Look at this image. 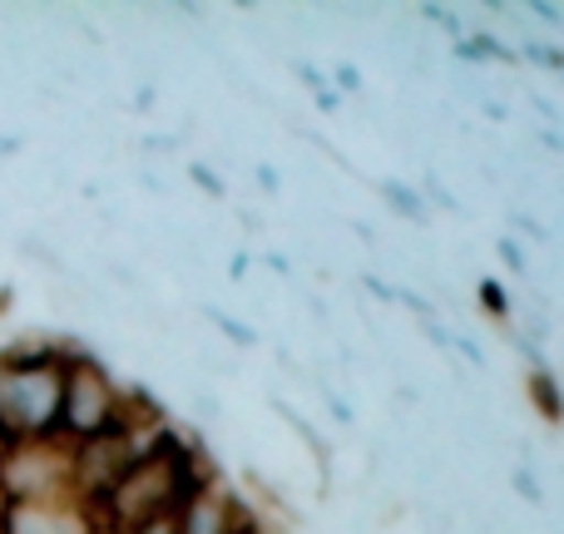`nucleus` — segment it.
<instances>
[{
  "instance_id": "obj_34",
  "label": "nucleus",
  "mask_w": 564,
  "mask_h": 534,
  "mask_svg": "<svg viewBox=\"0 0 564 534\" xmlns=\"http://www.w3.org/2000/svg\"><path fill=\"white\" fill-rule=\"evenodd\" d=\"M144 149H149V154H174L178 144H174L169 134H149V139H144Z\"/></svg>"
},
{
  "instance_id": "obj_37",
  "label": "nucleus",
  "mask_w": 564,
  "mask_h": 534,
  "mask_svg": "<svg viewBox=\"0 0 564 534\" xmlns=\"http://www.w3.org/2000/svg\"><path fill=\"white\" fill-rule=\"evenodd\" d=\"M238 224H243V233H263V218H258L253 208H243V214H238Z\"/></svg>"
},
{
  "instance_id": "obj_5",
  "label": "nucleus",
  "mask_w": 564,
  "mask_h": 534,
  "mask_svg": "<svg viewBox=\"0 0 564 534\" xmlns=\"http://www.w3.org/2000/svg\"><path fill=\"white\" fill-rule=\"evenodd\" d=\"M69 495V446L59 436L50 440H10L0 456V500H65Z\"/></svg>"
},
{
  "instance_id": "obj_25",
  "label": "nucleus",
  "mask_w": 564,
  "mask_h": 534,
  "mask_svg": "<svg viewBox=\"0 0 564 534\" xmlns=\"http://www.w3.org/2000/svg\"><path fill=\"white\" fill-rule=\"evenodd\" d=\"M361 292L367 297H377V302H397V282H387V277H377V272H361Z\"/></svg>"
},
{
  "instance_id": "obj_8",
  "label": "nucleus",
  "mask_w": 564,
  "mask_h": 534,
  "mask_svg": "<svg viewBox=\"0 0 564 534\" xmlns=\"http://www.w3.org/2000/svg\"><path fill=\"white\" fill-rule=\"evenodd\" d=\"M371 194H377L381 204H387L391 214L401 218V224H416V228H426V224H431L426 198H421V194H416V184H406V178H377V184H371Z\"/></svg>"
},
{
  "instance_id": "obj_23",
  "label": "nucleus",
  "mask_w": 564,
  "mask_h": 534,
  "mask_svg": "<svg viewBox=\"0 0 564 534\" xmlns=\"http://www.w3.org/2000/svg\"><path fill=\"white\" fill-rule=\"evenodd\" d=\"M397 302L411 312L416 322H436V302H426L416 287H397Z\"/></svg>"
},
{
  "instance_id": "obj_7",
  "label": "nucleus",
  "mask_w": 564,
  "mask_h": 534,
  "mask_svg": "<svg viewBox=\"0 0 564 534\" xmlns=\"http://www.w3.org/2000/svg\"><path fill=\"white\" fill-rule=\"evenodd\" d=\"M0 534H99V525L75 495H65V500L6 505L0 510Z\"/></svg>"
},
{
  "instance_id": "obj_32",
  "label": "nucleus",
  "mask_w": 564,
  "mask_h": 534,
  "mask_svg": "<svg viewBox=\"0 0 564 534\" xmlns=\"http://www.w3.org/2000/svg\"><path fill=\"white\" fill-rule=\"evenodd\" d=\"M258 263H263L268 272H278V277H292V263H288V253H263V258H258Z\"/></svg>"
},
{
  "instance_id": "obj_21",
  "label": "nucleus",
  "mask_w": 564,
  "mask_h": 534,
  "mask_svg": "<svg viewBox=\"0 0 564 534\" xmlns=\"http://www.w3.org/2000/svg\"><path fill=\"white\" fill-rule=\"evenodd\" d=\"M510 238H535V243H550V228L540 224L535 214H525V208H516V214H510Z\"/></svg>"
},
{
  "instance_id": "obj_29",
  "label": "nucleus",
  "mask_w": 564,
  "mask_h": 534,
  "mask_svg": "<svg viewBox=\"0 0 564 534\" xmlns=\"http://www.w3.org/2000/svg\"><path fill=\"white\" fill-rule=\"evenodd\" d=\"M421 337H426L436 351H446V357H451V331L441 327V322H421Z\"/></svg>"
},
{
  "instance_id": "obj_27",
  "label": "nucleus",
  "mask_w": 564,
  "mask_h": 534,
  "mask_svg": "<svg viewBox=\"0 0 564 534\" xmlns=\"http://www.w3.org/2000/svg\"><path fill=\"white\" fill-rule=\"evenodd\" d=\"M292 79H302V85L317 95V89H327V69H317V65H307V59H292Z\"/></svg>"
},
{
  "instance_id": "obj_16",
  "label": "nucleus",
  "mask_w": 564,
  "mask_h": 534,
  "mask_svg": "<svg viewBox=\"0 0 564 534\" xmlns=\"http://www.w3.org/2000/svg\"><path fill=\"white\" fill-rule=\"evenodd\" d=\"M327 85L347 99V95H361V89H367V79H361V69L351 65V59H337V65L327 69Z\"/></svg>"
},
{
  "instance_id": "obj_30",
  "label": "nucleus",
  "mask_w": 564,
  "mask_h": 534,
  "mask_svg": "<svg viewBox=\"0 0 564 534\" xmlns=\"http://www.w3.org/2000/svg\"><path fill=\"white\" fill-rule=\"evenodd\" d=\"M248 272H253V253H248V248H238V253L228 258V282H243Z\"/></svg>"
},
{
  "instance_id": "obj_17",
  "label": "nucleus",
  "mask_w": 564,
  "mask_h": 534,
  "mask_svg": "<svg viewBox=\"0 0 564 534\" xmlns=\"http://www.w3.org/2000/svg\"><path fill=\"white\" fill-rule=\"evenodd\" d=\"M510 490H516L525 505H545V486H540V476L530 466H516L510 470Z\"/></svg>"
},
{
  "instance_id": "obj_22",
  "label": "nucleus",
  "mask_w": 564,
  "mask_h": 534,
  "mask_svg": "<svg viewBox=\"0 0 564 534\" xmlns=\"http://www.w3.org/2000/svg\"><path fill=\"white\" fill-rule=\"evenodd\" d=\"M525 10L530 20H540V25H550V30H564V6H555V0H525Z\"/></svg>"
},
{
  "instance_id": "obj_1",
  "label": "nucleus",
  "mask_w": 564,
  "mask_h": 534,
  "mask_svg": "<svg viewBox=\"0 0 564 534\" xmlns=\"http://www.w3.org/2000/svg\"><path fill=\"white\" fill-rule=\"evenodd\" d=\"M208 470L214 466L198 456L194 440L164 426L144 446V456L129 466V476L99 500V510H95L99 534H129V530L149 525V520H159V515H178L188 490H194Z\"/></svg>"
},
{
  "instance_id": "obj_24",
  "label": "nucleus",
  "mask_w": 564,
  "mask_h": 534,
  "mask_svg": "<svg viewBox=\"0 0 564 534\" xmlns=\"http://www.w3.org/2000/svg\"><path fill=\"white\" fill-rule=\"evenodd\" d=\"M194 411H198V421H208V426H224V416H228V406L214 396V391H194Z\"/></svg>"
},
{
  "instance_id": "obj_28",
  "label": "nucleus",
  "mask_w": 564,
  "mask_h": 534,
  "mask_svg": "<svg viewBox=\"0 0 564 534\" xmlns=\"http://www.w3.org/2000/svg\"><path fill=\"white\" fill-rule=\"evenodd\" d=\"M341 105H347V99H341V95H337V89H332V85H327V89H317V95H312V109H317V115H337Z\"/></svg>"
},
{
  "instance_id": "obj_13",
  "label": "nucleus",
  "mask_w": 564,
  "mask_h": 534,
  "mask_svg": "<svg viewBox=\"0 0 564 534\" xmlns=\"http://www.w3.org/2000/svg\"><path fill=\"white\" fill-rule=\"evenodd\" d=\"M416 15H426L431 25L441 30V35H451V45H456L460 35H466V25H460V10H451V6H436V0H421Z\"/></svg>"
},
{
  "instance_id": "obj_2",
  "label": "nucleus",
  "mask_w": 564,
  "mask_h": 534,
  "mask_svg": "<svg viewBox=\"0 0 564 534\" xmlns=\"http://www.w3.org/2000/svg\"><path fill=\"white\" fill-rule=\"evenodd\" d=\"M75 341L25 337L0 347V436L50 440L59 436V386Z\"/></svg>"
},
{
  "instance_id": "obj_18",
  "label": "nucleus",
  "mask_w": 564,
  "mask_h": 534,
  "mask_svg": "<svg viewBox=\"0 0 564 534\" xmlns=\"http://www.w3.org/2000/svg\"><path fill=\"white\" fill-rule=\"evenodd\" d=\"M317 391H322V406H327V421H332V426H341V431L357 426V411H351L347 396H337V391H327V386H317Z\"/></svg>"
},
{
  "instance_id": "obj_4",
  "label": "nucleus",
  "mask_w": 564,
  "mask_h": 534,
  "mask_svg": "<svg viewBox=\"0 0 564 534\" xmlns=\"http://www.w3.org/2000/svg\"><path fill=\"white\" fill-rule=\"evenodd\" d=\"M159 431L164 426H139V421H129V411H124V426L69 446V495L95 515L99 500L129 476V466L144 456V446L159 436Z\"/></svg>"
},
{
  "instance_id": "obj_20",
  "label": "nucleus",
  "mask_w": 564,
  "mask_h": 534,
  "mask_svg": "<svg viewBox=\"0 0 564 534\" xmlns=\"http://www.w3.org/2000/svg\"><path fill=\"white\" fill-rule=\"evenodd\" d=\"M451 357H466L476 371H486L490 367V357H486V347H480L476 337H466V331H451Z\"/></svg>"
},
{
  "instance_id": "obj_38",
  "label": "nucleus",
  "mask_w": 564,
  "mask_h": 534,
  "mask_svg": "<svg viewBox=\"0 0 564 534\" xmlns=\"http://www.w3.org/2000/svg\"><path fill=\"white\" fill-rule=\"evenodd\" d=\"M134 109H154V89H139V95H134Z\"/></svg>"
},
{
  "instance_id": "obj_9",
  "label": "nucleus",
  "mask_w": 564,
  "mask_h": 534,
  "mask_svg": "<svg viewBox=\"0 0 564 534\" xmlns=\"http://www.w3.org/2000/svg\"><path fill=\"white\" fill-rule=\"evenodd\" d=\"M525 396L535 406V416L545 426H564V386H560V371H525Z\"/></svg>"
},
{
  "instance_id": "obj_19",
  "label": "nucleus",
  "mask_w": 564,
  "mask_h": 534,
  "mask_svg": "<svg viewBox=\"0 0 564 534\" xmlns=\"http://www.w3.org/2000/svg\"><path fill=\"white\" fill-rule=\"evenodd\" d=\"M496 253H500V263H506L510 272H530V253H525V243H520V238H510V233H500L496 238Z\"/></svg>"
},
{
  "instance_id": "obj_26",
  "label": "nucleus",
  "mask_w": 564,
  "mask_h": 534,
  "mask_svg": "<svg viewBox=\"0 0 564 534\" xmlns=\"http://www.w3.org/2000/svg\"><path fill=\"white\" fill-rule=\"evenodd\" d=\"M253 184L263 188L268 198H282V178H278V168L268 164V159H258V164H253Z\"/></svg>"
},
{
  "instance_id": "obj_35",
  "label": "nucleus",
  "mask_w": 564,
  "mask_h": 534,
  "mask_svg": "<svg viewBox=\"0 0 564 534\" xmlns=\"http://www.w3.org/2000/svg\"><path fill=\"white\" fill-rule=\"evenodd\" d=\"M480 115H486V119H496V124H506V119H510V109H506V105H496V99H480Z\"/></svg>"
},
{
  "instance_id": "obj_14",
  "label": "nucleus",
  "mask_w": 564,
  "mask_h": 534,
  "mask_svg": "<svg viewBox=\"0 0 564 534\" xmlns=\"http://www.w3.org/2000/svg\"><path fill=\"white\" fill-rule=\"evenodd\" d=\"M421 198H426V208H441V214H456L460 218V198L451 194L446 184H441V174H421Z\"/></svg>"
},
{
  "instance_id": "obj_3",
  "label": "nucleus",
  "mask_w": 564,
  "mask_h": 534,
  "mask_svg": "<svg viewBox=\"0 0 564 534\" xmlns=\"http://www.w3.org/2000/svg\"><path fill=\"white\" fill-rule=\"evenodd\" d=\"M129 386L85 347H69L65 357V386H59V440L79 446L89 436L124 426Z\"/></svg>"
},
{
  "instance_id": "obj_11",
  "label": "nucleus",
  "mask_w": 564,
  "mask_h": 534,
  "mask_svg": "<svg viewBox=\"0 0 564 534\" xmlns=\"http://www.w3.org/2000/svg\"><path fill=\"white\" fill-rule=\"evenodd\" d=\"M516 55H520V65L550 69V75H560V79H564V50H560V45H550V40H520Z\"/></svg>"
},
{
  "instance_id": "obj_6",
  "label": "nucleus",
  "mask_w": 564,
  "mask_h": 534,
  "mask_svg": "<svg viewBox=\"0 0 564 534\" xmlns=\"http://www.w3.org/2000/svg\"><path fill=\"white\" fill-rule=\"evenodd\" d=\"M248 515H253V505H248L218 470H208V476L188 490L184 505H178L174 525H178V534H234Z\"/></svg>"
},
{
  "instance_id": "obj_40",
  "label": "nucleus",
  "mask_w": 564,
  "mask_h": 534,
  "mask_svg": "<svg viewBox=\"0 0 564 534\" xmlns=\"http://www.w3.org/2000/svg\"><path fill=\"white\" fill-rule=\"evenodd\" d=\"M6 450H10V440H6V436H0V456H6Z\"/></svg>"
},
{
  "instance_id": "obj_36",
  "label": "nucleus",
  "mask_w": 564,
  "mask_h": 534,
  "mask_svg": "<svg viewBox=\"0 0 564 534\" xmlns=\"http://www.w3.org/2000/svg\"><path fill=\"white\" fill-rule=\"evenodd\" d=\"M234 534H268V520H263V515H258V510H253V515H248V520H243V525H238Z\"/></svg>"
},
{
  "instance_id": "obj_12",
  "label": "nucleus",
  "mask_w": 564,
  "mask_h": 534,
  "mask_svg": "<svg viewBox=\"0 0 564 534\" xmlns=\"http://www.w3.org/2000/svg\"><path fill=\"white\" fill-rule=\"evenodd\" d=\"M476 302H480V312H486L490 322H510V292H506V282L480 277L476 282Z\"/></svg>"
},
{
  "instance_id": "obj_31",
  "label": "nucleus",
  "mask_w": 564,
  "mask_h": 534,
  "mask_svg": "<svg viewBox=\"0 0 564 534\" xmlns=\"http://www.w3.org/2000/svg\"><path fill=\"white\" fill-rule=\"evenodd\" d=\"M129 534H178V525H174V515H159V520H149V525H139Z\"/></svg>"
},
{
  "instance_id": "obj_15",
  "label": "nucleus",
  "mask_w": 564,
  "mask_h": 534,
  "mask_svg": "<svg viewBox=\"0 0 564 534\" xmlns=\"http://www.w3.org/2000/svg\"><path fill=\"white\" fill-rule=\"evenodd\" d=\"M188 178H194V188L204 198H228L224 174H218V164H208V159H194V164H188Z\"/></svg>"
},
{
  "instance_id": "obj_33",
  "label": "nucleus",
  "mask_w": 564,
  "mask_h": 534,
  "mask_svg": "<svg viewBox=\"0 0 564 534\" xmlns=\"http://www.w3.org/2000/svg\"><path fill=\"white\" fill-rule=\"evenodd\" d=\"M540 149H550V154H564V134H560V129H540Z\"/></svg>"
},
{
  "instance_id": "obj_10",
  "label": "nucleus",
  "mask_w": 564,
  "mask_h": 534,
  "mask_svg": "<svg viewBox=\"0 0 564 534\" xmlns=\"http://www.w3.org/2000/svg\"><path fill=\"white\" fill-rule=\"evenodd\" d=\"M198 317H204L208 327H214L218 337H224L234 351H258V347H263V337H258V327H253V322L234 317V312L214 307V302H198Z\"/></svg>"
},
{
  "instance_id": "obj_39",
  "label": "nucleus",
  "mask_w": 564,
  "mask_h": 534,
  "mask_svg": "<svg viewBox=\"0 0 564 534\" xmlns=\"http://www.w3.org/2000/svg\"><path fill=\"white\" fill-rule=\"evenodd\" d=\"M10 307V287H0V312H6Z\"/></svg>"
}]
</instances>
